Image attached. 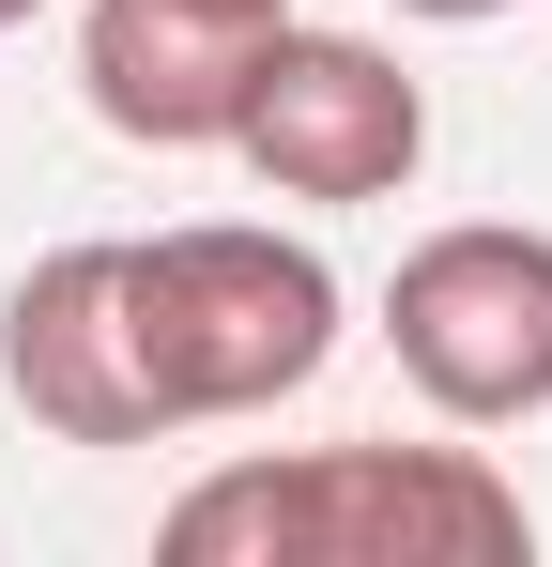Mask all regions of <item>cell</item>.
<instances>
[{"instance_id": "1", "label": "cell", "mask_w": 552, "mask_h": 567, "mask_svg": "<svg viewBox=\"0 0 552 567\" xmlns=\"http://www.w3.org/2000/svg\"><path fill=\"white\" fill-rule=\"evenodd\" d=\"M184 567H522L538 506L476 445H307L231 461L170 506Z\"/></svg>"}, {"instance_id": "2", "label": "cell", "mask_w": 552, "mask_h": 567, "mask_svg": "<svg viewBox=\"0 0 552 567\" xmlns=\"http://www.w3.org/2000/svg\"><path fill=\"white\" fill-rule=\"evenodd\" d=\"M123 338H139L154 430L276 414V399H307L323 353H338V277H323V246H292V230L200 215V230L123 246Z\"/></svg>"}, {"instance_id": "3", "label": "cell", "mask_w": 552, "mask_h": 567, "mask_svg": "<svg viewBox=\"0 0 552 567\" xmlns=\"http://www.w3.org/2000/svg\"><path fill=\"white\" fill-rule=\"evenodd\" d=\"M384 353L399 383L460 430H522L552 414V230L522 215H460L384 277Z\"/></svg>"}, {"instance_id": "4", "label": "cell", "mask_w": 552, "mask_h": 567, "mask_svg": "<svg viewBox=\"0 0 552 567\" xmlns=\"http://www.w3.org/2000/svg\"><path fill=\"white\" fill-rule=\"evenodd\" d=\"M231 154H246L276 199H399L415 154H430V93H415L368 31H307V16H292L262 47V78H246Z\"/></svg>"}, {"instance_id": "5", "label": "cell", "mask_w": 552, "mask_h": 567, "mask_svg": "<svg viewBox=\"0 0 552 567\" xmlns=\"http://www.w3.org/2000/svg\"><path fill=\"white\" fill-rule=\"evenodd\" d=\"M0 383L47 445H170L139 399V338H123V246H47L16 307H0Z\"/></svg>"}, {"instance_id": "6", "label": "cell", "mask_w": 552, "mask_h": 567, "mask_svg": "<svg viewBox=\"0 0 552 567\" xmlns=\"http://www.w3.org/2000/svg\"><path fill=\"white\" fill-rule=\"evenodd\" d=\"M246 78H262V47H215V31L154 16V0H92L78 16V93H92V123L139 138V154H231Z\"/></svg>"}, {"instance_id": "7", "label": "cell", "mask_w": 552, "mask_h": 567, "mask_svg": "<svg viewBox=\"0 0 552 567\" xmlns=\"http://www.w3.org/2000/svg\"><path fill=\"white\" fill-rule=\"evenodd\" d=\"M154 16L215 31V47H276V31H292V0H154Z\"/></svg>"}, {"instance_id": "8", "label": "cell", "mask_w": 552, "mask_h": 567, "mask_svg": "<svg viewBox=\"0 0 552 567\" xmlns=\"http://www.w3.org/2000/svg\"><path fill=\"white\" fill-rule=\"evenodd\" d=\"M399 16H446V31H476V16H522V0H399Z\"/></svg>"}, {"instance_id": "9", "label": "cell", "mask_w": 552, "mask_h": 567, "mask_svg": "<svg viewBox=\"0 0 552 567\" xmlns=\"http://www.w3.org/2000/svg\"><path fill=\"white\" fill-rule=\"evenodd\" d=\"M16 16H47V0H0V31H16Z\"/></svg>"}]
</instances>
